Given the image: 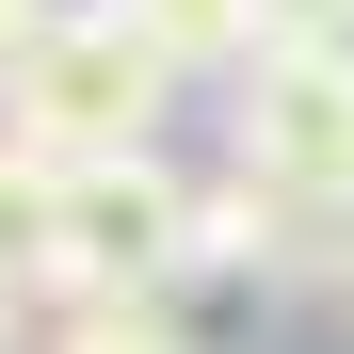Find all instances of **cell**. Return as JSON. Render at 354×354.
Here are the masks:
<instances>
[{"label":"cell","instance_id":"cell-1","mask_svg":"<svg viewBox=\"0 0 354 354\" xmlns=\"http://www.w3.org/2000/svg\"><path fill=\"white\" fill-rule=\"evenodd\" d=\"M177 97H194V81H177L113 0H65L48 48L17 65V97H0V145H32V161H65V177H81V161H145Z\"/></svg>","mask_w":354,"mask_h":354},{"label":"cell","instance_id":"cell-2","mask_svg":"<svg viewBox=\"0 0 354 354\" xmlns=\"http://www.w3.org/2000/svg\"><path fill=\"white\" fill-rule=\"evenodd\" d=\"M225 161L274 194H338L354 209V48H258L225 81Z\"/></svg>","mask_w":354,"mask_h":354},{"label":"cell","instance_id":"cell-3","mask_svg":"<svg viewBox=\"0 0 354 354\" xmlns=\"http://www.w3.org/2000/svg\"><path fill=\"white\" fill-rule=\"evenodd\" d=\"M177 258H194V177H177L161 145L65 177V290H48V306H129V290H161Z\"/></svg>","mask_w":354,"mask_h":354},{"label":"cell","instance_id":"cell-4","mask_svg":"<svg viewBox=\"0 0 354 354\" xmlns=\"http://www.w3.org/2000/svg\"><path fill=\"white\" fill-rule=\"evenodd\" d=\"M242 306H258L242 274L177 258L161 290H129V306H48V338H32V354H225V338H242Z\"/></svg>","mask_w":354,"mask_h":354},{"label":"cell","instance_id":"cell-5","mask_svg":"<svg viewBox=\"0 0 354 354\" xmlns=\"http://www.w3.org/2000/svg\"><path fill=\"white\" fill-rule=\"evenodd\" d=\"M113 17H129L177 81H242L258 48H274V32H258V0H113Z\"/></svg>","mask_w":354,"mask_h":354},{"label":"cell","instance_id":"cell-6","mask_svg":"<svg viewBox=\"0 0 354 354\" xmlns=\"http://www.w3.org/2000/svg\"><path fill=\"white\" fill-rule=\"evenodd\" d=\"M0 290H65V161H32V145H0Z\"/></svg>","mask_w":354,"mask_h":354},{"label":"cell","instance_id":"cell-7","mask_svg":"<svg viewBox=\"0 0 354 354\" xmlns=\"http://www.w3.org/2000/svg\"><path fill=\"white\" fill-rule=\"evenodd\" d=\"M274 48H354V0H258Z\"/></svg>","mask_w":354,"mask_h":354},{"label":"cell","instance_id":"cell-8","mask_svg":"<svg viewBox=\"0 0 354 354\" xmlns=\"http://www.w3.org/2000/svg\"><path fill=\"white\" fill-rule=\"evenodd\" d=\"M48 17H65V0H0V97H17V65L48 48Z\"/></svg>","mask_w":354,"mask_h":354},{"label":"cell","instance_id":"cell-9","mask_svg":"<svg viewBox=\"0 0 354 354\" xmlns=\"http://www.w3.org/2000/svg\"><path fill=\"white\" fill-rule=\"evenodd\" d=\"M48 338V306H32V290H0V354H32Z\"/></svg>","mask_w":354,"mask_h":354}]
</instances>
